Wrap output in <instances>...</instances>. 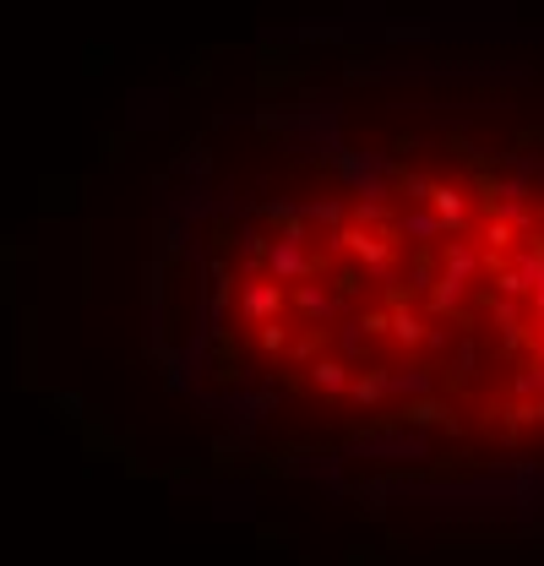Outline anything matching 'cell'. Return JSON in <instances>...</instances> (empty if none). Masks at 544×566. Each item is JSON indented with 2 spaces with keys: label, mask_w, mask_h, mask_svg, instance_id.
<instances>
[{
  "label": "cell",
  "mask_w": 544,
  "mask_h": 566,
  "mask_svg": "<svg viewBox=\"0 0 544 566\" xmlns=\"http://www.w3.org/2000/svg\"><path fill=\"white\" fill-rule=\"evenodd\" d=\"M528 349H534V360H539V365H544V322H539V327H534V338H528Z\"/></svg>",
  "instance_id": "1f68e13d"
},
{
  "label": "cell",
  "mask_w": 544,
  "mask_h": 566,
  "mask_svg": "<svg viewBox=\"0 0 544 566\" xmlns=\"http://www.w3.org/2000/svg\"><path fill=\"white\" fill-rule=\"evenodd\" d=\"M316 175L343 180V186H365V180H370V158L349 153V147H327V153H316Z\"/></svg>",
  "instance_id": "5b68a950"
},
{
  "label": "cell",
  "mask_w": 544,
  "mask_h": 566,
  "mask_svg": "<svg viewBox=\"0 0 544 566\" xmlns=\"http://www.w3.org/2000/svg\"><path fill=\"white\" fill-rule=\"evenodd\" d=\"M430 213L441 218V229H452V235H463L468 229V196L463 191H452V186H436V180H430Z\"/></svg>",
  "instance_id": "ba28073f"
},
{
  "label": "cell",
  "mask_w": 544,
  "mask_h": 566,
  "mask_svg": "<svg viewBox=\"0 0 544 566\" xmlns=\"http://www.w3.org/2000/svg\"><path fill=\"white\" fill-rule=\"evenodd\" d=\"M256 93L272 98V93H289V88H300V82H316L321 77V60L311 55H294V44H262L256 49Z\"/></svg>",
  "instance_id": "6da1fadb"
},
{
  "label": "cell",
  "mask_w": 544,
  "mask_h": 566,
  "mask_svg": "<svg viewBox=\"0 0 544 566\" xmlns=\"http://www.w3.org/2000/svg\"><path fill=\"white\" fill-rule=\"evenodd\" d=\"M354 327H360L365 338H387V327H392V311H387V305H376V311H365Z\"/></svg>",
  "instance_id": "603a6c76"
},
{
  "label": "cell",
  "mask_w": 544,
  "mask_h": 566,
  "mask_svg": "<svg viewBox=\"0 0 544 566\" xmlns=\"http://www.w3.org/2000/svg\"><path fill=\"white\" fill-rule=\"evenodd\" d=\"M485 240H490V251H506V245H512V224H506V218H490Z\"/></svg>",
  "instance_id": "f1b7e54d"
},
{
  "label": "cell",
  "mask_w": 544,
  "mask_h": 566,
  "mask_svg": "<svg viewBox=\"0 0 544 566\" xmlns=\"http://www.w3.org/2000/svg\"><path fill=\"white\" fill-rule=\"evenodd\" d=\"M343 398H354L360 409H381V403L392 398V365H365V371L349 376V387H343Z\"/></svg>",
  "instance_id": "277c9868"
},
{
  "label": "cell",
  "mask_w": 544,
  "mask_h": 566,
  "mask_svg": "<svg viewBox=\"0 0 544 566\" xmlns=\"http://www.w3.org/2000/svg\"><path fill=\"white\" fill-rule=\"evenodd\" d=\"M305 381H311L316 392H327V398H343V387H349V376H354V365L349 360H332V354H316L311 365H300Z\"/></svg>",
  "instance_id": "52a82bcc"
},
{
  "label": "cell",
  "mask_w": 544,
  "mask_h": 566,
  "mask_svg": "<svg viewBox=\"0 0 544 566\" xmlns=\"http://www.w3.org/2000/svg\"><path fill=\"white\" fill-rule=\"evenodd\" d=\"M419 469H425V485H452V479H463V474H479L485 463H479L468 447H447L441 458L419 463Z\"/></svg>",
  "instance_id": "8992f818"
},
{
  "label": "cell",
  "mask_w": 544,
  "mask_h": 566,
  "mask_svg": "<svg viewBox=\"0 0 544 566\" xmlns=\"http://www.w3.org/2000/svg\"><path fill=\"white\" fill-rule=\"evenodd\" d=\"M387 338L398 343V349H408V354H414L419 343H425V322H419L414 311H392V327H387Z\"/></svg>",
  "instance_id": "9a60e30c"
},
{
  "label": "cell",
  "mask_w": 544,
  "mask_h": 566,
  "mask_svg": "<svg viewBox=\"0 0 544 566\" xmlns=\"http://www.w3.org/2000/svg\"><path fill=\"white\" fill-rule=\"evenodd\" d=\"M387 77V66H381V60H343V82H349V88H365V82H381Z\"/></svg>",
  "instance_id": "e0dca14e"
},
{
  "label": "cell",
  "mask_w": 544,
  "mask_h": 566,
  "mask_svg": "<svg viewBox=\"0 0 544 566\" xmlns=\"http://www.w3.org/2000/svg\"><path fill=\"white\" fill-rule=\"evenodd\" d=\"M234 235H240V229H234V218H213V224H207V245H213V251H229Z\"/></svg>",
  "instance_id": "cb8c5ba5"
},
{
  "label": "cell",
  "mask_w": 544,
  "mask_h": 566,
  "mask_svg": "<svg viewBox=\"0 0 544 566\" xmlns=\"http://www.w3.org/2000/svg\"><path fill=\"white\" fill-rule=\"evenodd\" d=\"M360 523H370V528H387V518H392V490L387 485H376V479H360Z\"/></svg>",
  "instance_id": "8fae6325"
},
{
  "label": "cell",
  "mask_w": 544,
  "mask_h": 566,
  "mask_svg": "<svg viewBox=\"0 0 544 566\" xmlns=\"http://www.w3.org/2000/svg\"><path fill=\"white\" fill-rule=\"evenodd\" d=\"M338 566H381V550L376 545H349L338 556Z\"/></svg>",
  "instance_id": "4316f807"
},
{
  "label": "cell",
  "mask_w": 544,
  "mask_h": 566,
  "mask_svg": "<svg viewBox=\"0 0 544 566\" xmlns=\"http://www.w3.org/2000/svg\"><path fill=\"white\" fill-rule=\"evenodd\" d=\"M305 218H311V224H343V207L316 202V207H305Z\"/></svg>",
  "instance_id": "f546056e"
},
{
  "label": "cell",
  "mask_w": 544,
  "mask_h": 566,
  "mask_svg": "<svg viewBox=\"0 0 544 566\" xmlns=\"http://www.w3.org/2000/svg\"><path fill=\"white\" fill-rule=\"evenodd\" d=\"M289 305L305 316V322H327V316H332V294L321 289V283H294Z\"/></svg>",
  "instance_id": "7c38bea8"
},
{
  "label": "cell",
  "mask_w": 544,
  "mask_h": 566,
  "mask_svg": "<svg viewBox=\"0 0 544 566\" xmlns=\"http://www.w3.org/2000/svg\"><path fill=\"white\" fill-rule=\"evenodd\" d=\"M544 392V365L534 360V365H523V371L512 376V398H539Z\"/></svg>",
  "instance_id": "ac0fdd59"
},
{
  "label": "cell",
  "mask_w": 544,
  "mask_h": 566,
  "mask_svg": "<svg viewBox=\"0 0 544 566\" xmlns=\"http://www.w3.org/2000/svg\"><path fill=\"white\" fill-rule=\"evenodd\" d=\"M392 414H398V425H403V430H441L447 441L463 436V420H457L452 398H441L436 387H430V392H408V398H403Z\"/></svg>",
  "instance_id": "7a4b0ae2"
},
{
  "label": "cell",
  "mask_w": 544,
  "mask_h": 566,
  "mask_svg": "<svg viewBox=\"0 0 544 566\" xmlns=\"http://www.w3.org/2000/svg\"><path fill=\"white\" fill-rule=\"evenodd\" d=\"M534 316H539V322H544V289L534 294Z\"/></svg>",
  "instance_id": "d6a6232c"
},
{
  "label": "cell",
  "mask_w": 544,
  "mask_h": 566,
  "mask_svg": "<svg viewBox=\"0 0 544 566\" xmlns=\"http://www.w3.org/2000/svg\"><path fill=\"white\" fill-rule=\"evenodd\" d=\"M262 349H267V354H283V349H289V327H283V316H278V322H262Z\"/></svg>",
  "instance_id": "d4e9b609"
},
{
  "label": "cell",
  "mask_w": 544,
  "mask_h": 566,
  "mask_svg": "<svg viewBox=\"0 0 544 566\" xmlns=\"http://www.w3.org/2000/svg\"><path fill=\"white\" fill-rule=\"evenodd\" d=\"M251 126H256V137L278 142V137H289V109H283V104H272V98H267V104L251 115Z\"/></svg>",
  "instance_id": "2e32d148"
},
{
  "label": "cell",
  "mask_w": 544,
  "mask_h": 566,
  "mask_svg": "<svg viewBox=\"0 0 544 566\" xmlns=\"http://www.w3.org/2000/svg\"><path fill=\"white\" fill-rule=\"evenodd\" d=\"M262 218L272 229H278L283 240H294V245H305L311 240V218H305V207H289V202H267L262 207Z\"/></svg>",
  "instance_id": "30bf717a"
},
{
  "label": "cell",
  "mask_w": 544,
  "mask_h": 566,
  "mask_svg": "<svg viewBox=\"0 0 544 566\" xmlns=\"http://www.w3.org/2000/svg\"><path fill=\"white\" fill-rule=\"evenodd\" d=\"M387 39H392V44H425V39H430V22H392Z\"/></svg>",
  "instance_id": "44dd1931"
},
{
  "label": "cell",
  "mask_w": 544,
  "mask_h": 566,
  "mask_svg": "<svg viewBox=\"0 0 544 566\" xmlns=\"http://www.w3.org/2000/svg\"><path fill=\"white\" fill-rule=\"evenodd\" d=\"M185 82H196V88H202V82H213V71H207V60H191V66H185Z\"/></svg>",
  "instance_id": "4dcf8cb0"
},
{
  "label": "cell",
  "mask_w": 544,
  "mask_h": 566,
  "mask_svg": "<svg viewBox=\"0 0 544 566\" xmlns=\"http://www.w3.org/2000/svg\"><path fill=\"white\" fill-rule=\"evenodd\" d=\"M289 539H294L289 523H256V545L262 550H278V545H289Z\"/></svg>",
  "instance_id": "7402d4cb"
},
{
  "label": "cell",
  "mask_w": 544,
  "mask_h": 566,
  "mask_svg": "<svg viewBox=\"0 0 544 566\" xmlns=\"http://www.w3.org/2000/svg\"><path fill=\"white\" fill-rule=\"evenodd\" d=\"M436 262H441V273H436V278H447V283H463V289H468V278L479 273V256L468 251L463 240H441V245H436Z\"/></svg>",
  "instance_id": "9c48e42d"
},
{
  "label": "cell",
  "mask_w": 544,
  "mask_h": 566,
  "mask_svg": "<svg viewBox=\"0 0 544 566\" xmlns=\"http://www.w3.org/2000/svg\"><path fill=\"white\" fill-rule=\"evenodd\" d=\"M392 186H398V196H408V202H425V196H430V180L425 175H408V169L392 175Z\"/></svg>",
  "instance_id": "ffe728a7"
},
{
  "label": "cell",
  "mask_w": 544,
  "mask_h": 566,
  "mask_svg": "<svg viewBox=\"0 0 544 566\" xmlns=\"http://www.w3.org/2000/svg\"><path fill=\"white\" fill-rule=\"evenodd\" d=\"M474 196H479V207H485L490 218L501 213V202H506V180L496 175V169H474Z\"/></svg>",
  "instance_id": "5bb4252c"
},
{
  "label": "cell",
  "mask_w": 544,
  "mask_h": 566,
  "mask_svg": "<svg viewBox=\"0 0 544 566\" xmlns=\"http://www.w3.org/2000/svg\"><path fill=\"white\" fill-rule=\"evenodd\" d=\"M360 289H365V267H338V273H332V294H338V300H354Z\"/></svg>",
  "instance_id": "d6986e66"
},
{
  "label": "cell",
  "mask_w": 544,
  "mask_h": 566,
  "mask_svg": "<svg viewBox=\"0 0 544 566\" xmlns=\"http://www.w3.org/2000/svg\"><path fill=\"white\" fill-rule=\"evenodd\" d=\"M403 224H408V229H414V235H419V240H436V235H441V218H436V213H408V218H403Z\"/></svg>",
  "instance_id": "83f0119b"
},
{
  "label": "cell",
  "mask_w": 544,
  "mask_h": 566,
  "mask_svg": "<svg viewBox=\"0 0 544 566\" xmlns=\"http://www.w3.org/2000/svg\"><path fill=\"white\" fill-rule=\"evenodd\" d=\"M327 343H332V327H327V322H305V332L289 343L294 365H311L316 354H327Z\"/></svg>",
  "instance_id": "4fadbf2b"
},
{
  "label": "cell",
  "mask_w": 544,
  "mask_h": 566,
  "mask_svg": "<svg viewBox=\"0 0 544 566\" xmlns=\"http://www.w3.org/2000/svg\"><path fill=\"white\" fill-rule=\"evenodd\" d=\"M534 147H544V120L539 126H517L512 131V153H534Z\"/></svg>",
  "instance_id": "484cf974"
},
{
  "label": "cell",
  "mask_w": 544,
  "mask_h": 566,
  "mask_svg": "<svg viewBox=\"0 0 544 566\" xmlns=\"http://www.w3.org/2000/svg\"><path fill=\"white\" fill-rule=\"evenodd\" d=\"M283 305H289V289H283L278 278H251L245 283V294H240V311H245V322H278L283 316Z\"/></svg>",
  "instance_id": "3957f363"
}]
</instances>
